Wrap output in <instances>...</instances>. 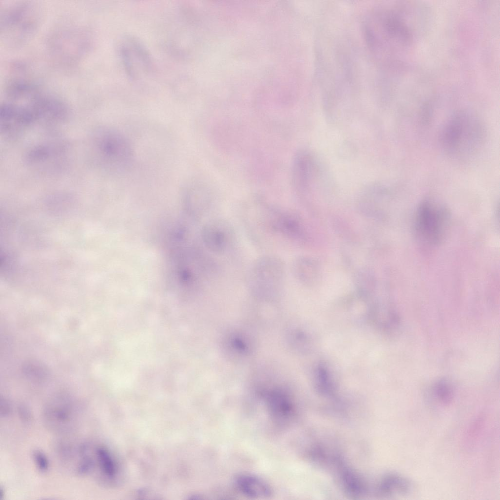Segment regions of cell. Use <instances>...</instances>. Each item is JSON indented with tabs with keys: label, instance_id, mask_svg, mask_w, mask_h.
<instances>
[{
	"label": "cell",
	"instance_id": "obj_1",
	"mask_svg": "<svg viewBox=\"0 0 500 500\" xmlns=\"http://www.w3.org/2000/svg\"><path fill=\"white\" fill-rule=\"evenodd\" d=\"M92 150L98 165L109 172H124L133 161L134 151L129 141L119 131L111 127H102L94 132Z\"/></svg>",
	"mask_w": 500,
	"mask_h": 500
},
{
	"label": "cell",
	"instance_id": "obj_2",
	"mask_svg": "<svg viewBox=\"0 0 500 500\" xmlns=\"http://www.w3.org/2000/svg\"><path fill=\"white\" fill-rule=\"evenodd\" d=\"M38 5L29 1H18L4 5L0 10V35L12 45L24 43L34 34L41 21Z\"/></svg>",
	"mask_w": 500,
	"mask_h": 500
},
{
	"label": "cell",
	"instance_id": "obj_3",
	"mask_svg": "<svg viewBox=\"0 0 500 500\" xmlns=\"http://www.w3.org/2000/svg\"><path fill=\"white\" fill-rule=\"evenodd\" d=\"M117 51L122 66L131 82L141 84L152 78L155 70L153 58L138 38L123 35L118 42Z\"/></svg>",
	"mask_w": 500,
	"mask_h": 500
},
{
	"label": "cell",
	"instance_id": "obj_4",
	"mask_svg": "<svg viewBox=\"0 0 500 500\" xmlns=\"http://www.w3.org/2000/svg\"><path fill=\"white\" fill-rule=\"evenodd\" d=\"M482 128L479 121L458 116L449 122L444 130L442 142L446 151L462 158L473 153L480 145Z\"/></svg>",
	"mask_w": 500,
	"mask_h": 500
},
{
	"label": "cell",
	"instance_id": "obj_5",
	"mask_svg": "<svg viewBox=\"0 0 500 500\" xmlns=\"http://www.w3.org/2000/svg\"><path fill=\"white\" fill-rule=\"evenodd\" d=\"M285 273L284 264L280 258L273 255L261 256L250 266L246 283L256 293L275 292L283 286Z\"/></svg>",
	"mask_w": 500,
	"mask_h": 500
},
{
	"label": "cell",
	"instance_id": "obj_6",
	"mask_svg": "<svg viewBox=\"0 0 500 500\" xmlns=\"http://www.w3.org/2000/svg\"><path fill=\"white\" fill-rule=\"evenodd\" d=\"M449 213L437 201L428 199L419 205L416 215L415 228L419 237L428 244L441 242L447 231Z\"/></svg>",
	"mask_w": 500,
	"mask_h": 500
},
{
	"label": "cell",
	"instance_id": "obj_7",
	"mask_svg": "<svg viewBox=\"0 0 500 500\" xmlns=\"http://www.w3.org/2000/svg\"><path fill=\"white\" fill-rule=\"evenodd\" d=\"M91 42L87 31L72 27L56 32L49 39L48 47L54 59L68 64L77 62L87 53Z\"/></svg>",
	"mask_w": 500,
	"mask_h": 500
},
{
	"label": "cell",
	"instance_id": "obj_8",
	"mask_svg": "<svg viewBox=\"0 0 500 500\" xmlns=\"http://www.w3.org/2000/svg\"><path fill=\"white\" fill-rule=\"evenodd\" d=\"M68 158V148L60 141H48L32 147L26 156L27 164L39 171L52 172L61 170Z\"/></svg>",
	"mask_w": 500,
	"mask_h": 500
},
{
	"label": "cell",
	"instance_id": "obj_9",
	"mask_svg": "<svg viewBox=\"0 0 500 500\" xmlns=\"http://www.w3.org/2000/svg\"><path fill=\"white\" fill-rule=\"evenodd\" d=\"M234 231L227 220L217 219L211 221L204 228L203 238L207 248L217 254H223L232 246Z\"/></svg>",
	"mask_w": 500,
	"mask_h": 500
},
{
	"label": "cell",
	"instance_id": "obj_10",
	"mask_svg": "<svg viewBox=\"0 0 500 500\" xmlns=\"http://www.w3.org/2000/svg\"><path fill=\"white\" fill-rule=\"evenodd\" d=\"M68 399L59 398L51 402L45 408L44 415L47 422L58 429L67 428L73 418L71 404Z\"/></svg>",
	"mask_w": 500,
	"mask_h": 500
},
{
	"label": "cell",
	"instance_id": "obj_11",
	"mask_svg": "<svg viewBox=\"0 0 500 500\" xmlns=\"http://www.w3.org/2000/svg\"><path fill=\"white\" fill-rule=\"evenodd\" d=\"M235 484L244 495L253 498H265L272 493L270 485L261 478L250 474L239 475L235 478Z\"/></svg>",
	"mask_w": 500,
	"mask_h": 500
},
{
	"label": "cell",
	"instance_id": "obj_12",
	"mask_svg": "<svg viewBox=\"0 0 500 500\" xmlns=\"http://www.w3.org/2000/svg\"><path fill=\"white\" fill-rule=\"evenodd\" d=\"M312 157L305 152H300L294 159L292 165V178L294 187L298 190L307 188L314 170Z\"/></svg>",
	"mask_w": 500,
	"mask_h": 500
},
{
	"label": "cell",
	"instance_id": "obj_13",
	"mask_svg": "<svg viewBox=\"0 0 500 500\" xmlns=\"http://www.w3.org/2000/svg\"><path fill=\"white\" fill-rule=\"evenodd\" d=\"M267 405L269 414L273 420L283 424L291 415L292 408L290 402L283 394L274 393L267 398Z\"/></svg>",
	"mask_w": 500,
	"mask_h": 500
},
{
	"label": "cell",
	"instance_id": "obj_14",
	"mask_svg": "<svg viewBox=\"0 0 500 500\" xmlns=\"http://www.w3.org/2000/svg\"><path fill=\"white\" fill-rule=\"evenodd\" d=\"M433 396L439 404L449 406L453 401L454 392L452 385L445 380L436 382L432 388Z\"/></svg>",
	"mask_w": 500,
	"mask_h": 500
},
{
	"label": "cell",
	"instance_id": "obj_15",
	"mask_svg": "<svg viewBox=\"0 0 500 500\" xmlns=\"http://www.w3.org/2000/svg\"><path fill=\"white\" fill-rule=\"evenodd\" d=\"M99 464L103 471L108 476L113 475L114 472L112 460L107 451L104 448H98L96 451Z\"/></svg>",
	"mask_w": 500,
	"mask_h": 500
},
{
	"label": "cell",
	"instance_id": "obj_16",
	"mask_svg": "<svg viewBox=\"0 0 500 500\" xmlns=\"http://www.w3.org/2000/svg\"><path fill=\"white\" fill-rule=\"evenodd\" d=\"M87 447L83 446L80 449L82 459L77 465L76 471L81 476H84L89 473L94 466V461L91 457L85 454Z\"/></svg>",
	"mask_w": 500,
	"mask_h": 500
},
{
	"label": "cell",
	"instance_id": "obj_17",
	"mask_svg": "<svg viewBox=\"0 0 500 500\" xmlns=\"http://www.w3.org/2000/svg\"><path fill=\"white\" fill-rule=\"evenodd\" d=\"M33 460L37 468L42 472H45L49 469V463L46 455L39 450H35L32 453Z\"/></svg>",
	"mask_w": 500,
	"mask_h": 500
},
{
	"label": "cell",
	"instance_id": "obj_18",
	"mask_svg": "<svg viewBox=\"0 0 500 500\" xmlns=\"http://www.w3.org/2000/svg\"><path fill=\"white\" fill-rule=\"evenodd\" d=\"M18 412L19 417L24 422H29L31 418V414L30 409L25 405L21 404L18 407Z\"/></svg>",
	"mask_w": 500,
	"mask_h": 500
},
{
	"label": "cell",
	"instance_id": "obj_19",
	"mask_svg": "<svg viewBox=\"0 0 500 500\" xmlns=\"http://www.w3.org/2000/svg\"><path fill=\"white\" fill-rule=\"evenodd\" d=\"M11 405L9 401L4 398L0 399V414L3 417H6L11 412Z\"/></svg>",
	"mask_w": 500,
	"mask_h": 500
}]
</instances>
